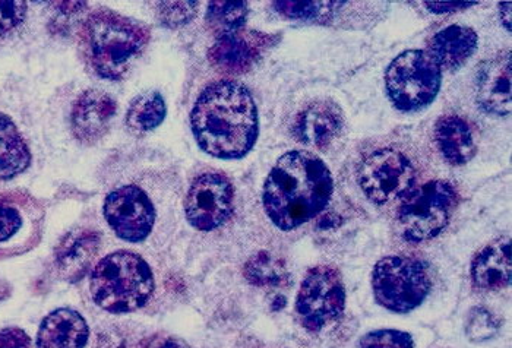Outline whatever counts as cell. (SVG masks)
Returning a JSON list of instances; mask_svg holds the SVG:
<instances>
[{"label":"cell","mask_w":512,"mask_h":348,"mask_svg":"<svg viewBox=\"0 0 512 348\" xmlns=\"http://www.w3.org/2000/svg\"><path fill=\"white\" fill-rule=\"evenodd\" d=\"M333 192V176L321 158L308 151H290L268 174L262 204L274 226L292 232L321 214Z\"/></svg>","instance_id":"2"},{"label":"cell","mask_w":512,"mask_h":348,"mask_svg":"<svg viewBox=\"0 0 512 348\" xmlns=\"http://www.w3.org/2000/svg\"><path fill=\"white\" fill-rule=\"evenodd\" d=\"M235 191L232 182L220 173H204L192 182L185 201L189 223L201 232H213L233 213Z\"/></svg>","instance_id":"11"},{"label":"cell","mask_w":512,"mask_h":348,"mask_svg":"<svg viewBox=\"0 0 512 348\" xmlns=\"http://www.w3.org/2000/svg\"><path fill=\"white\" fill-rule=\"evenodd\" d=\"M357 348H414V341L409 332L378 329L366 334Z\"/></svg>","instance_id":"29"},{"label":"cell","mask_w":512,"mask_h":348,"mask_svg":"<svg viewBox=\"0 0 512 348\" xmlns=\"http://www.w3.org/2000/svg\"><path fill=\"white\" fill-rule=\"evenodd\" d=\"M343 129L344 115L340 106L334 101L318 100L297 113L292 134L300 144L325 151L340 138Z\"/></svg>","instance_id":"13"},{"label":"cell","mask_w":512,"mask_h":348,"mask_svg":"<svg viewBox=\"0 0 512 348\" xmlns=\"http://www.w3.org/2000/svg\"><path fill=\"white\" fill-rule=\"evenodd\" d=\"M431 289L428 265L414 256H387L372 271L376 303L391 312L409 313L419 308Z\"/></svg>","instance_id":"6"},{"label":"cell","mask_w":512,"mask_h":348,"mask_svg":"<svg viewBox=\"0 0 512 348\" xmlns=\"http://www.w3.org/2000/svg\"><path fill=\"white\" fill-rule=\"evenodd\" d=\"M44 208L25 192L0 194V258L30 252L43 236Z\"/></svg>","instance_id":"10"},{"label":"cell","mask_w":512,"mask_h":348,"mask_svg":"<svg viewBox=\"0 0 512 348\" xmlns=\"http://www.w3.org/2000/svg\"><path fill=\"white\" fill-rule=\"evenodd\" d=\"M151 31L142 22L110 9L93 12L79 30V50L99 77L118 81L150 43Z\"/></svg>","instance_id":"3"},{"label":"cell","mask_w":512,"mask_h":348,"mask_svg":"<svg viewBox=\"0 0 512 348\" xmlns=\"http://www.w3.org/2000/svg\"><path fill=\"white\" fill-rule=\"evenodd\" d=\"M158 348H188L186 344H183L182 341L173 340V338H169V340L164 341Z\"/></svg>","instance_id":"34"},{"label":"cell","mask_w":512,"mask_h":348,"mask_svg":"<svg viewBox=\"0 0 512 348\" xmlns=\"http://www.w3.org/2000/svg\"><path fill=\"white\" fill-rule=\"evenodd\" d=\"M191 125L205 153L221 160L245 157L254 148L259 134L254 97L239 82H214L198 97Z\"/></svg>","instance_id":"1"},{"label":"cell","mask_w":512,"mask_h":348,"mask_svg":"<svg viewBox=\"0 0 512 348\" xmlns=\"http://www.w3.org/2000/svg\"><path fill=\"white\" fill-rule=\"evenodd\" d=\"M458 204V194L445 180H432L414 188L400 202L398 233L409 243L435 239L450 224Z\"/></svg>","instance_id":"5"},{"label":"cell","mask_w":512,"mask_h":348,"mask_svg":"<svg viewBox=\"0 0 512 348\" xmlns=\"http://www.w3.org/2000/svg\"><path fill=\"white\" fill-rule=\"evenodd\" d=\"M104 217L120 239L139 243L144 242L148 234L153 232L156 210L142 189L126 185L107 196Z\"/></svg>","instance_id":"12"},{"label":"cell","mask_w":512,"mask_h":348,"mask_svg":"<svg viewBox=\"0 0 512 348\" xmlns=\"http://www.w3.org/2000/svg\"><path fill=\"white\" fill-rule=\"evenodd\" d=\"M346 310V287L337 268L318 265L306 272L296 297L300 325L321 332L335 324Z\"/></svg>","instance_id":"9"},{"label":"cell","mask_w":512,"mask_h":348,"mask_svg":"<svg viewBox=\"0 0 512 348\" xmlns=\"http://www.w3.org/2000/svg\"><path fill=\"white\" fill-rule=\"evenodd\" d=\"M501 319L485 308H473L467 316L466 335L472 343H486L496 337Z\"/></svg>","instance_id":"27"},{"label":"cell","mask_w":512,"mask_h":348,"mask_svg":"<svg viewBox=\"0 0 512 348\" xmlns=\"http://www.w3.org/2000/svg\"><path fill=\"white\" fill-rule=\"evenodd\" d=\"M512 60L510 50L498 53L477 69V104L489 115L507 116L511 113Z\"/></svg>","instance_id":"15"},{"label":"cell","mask_w":512,"mask_h":348,"mask_svg":"<svg viewBox=\"0 0 512 348\" xmlns=\"http://www.w3.org/2000/svg\"><path fill=\"white\" fill-rule=\"evenodd\" d=\"M276 37L256 31H237L218 37L208 52L211 65L224 74H245L258 62Z\"/></svg>","instance_id":"14"},{"label":"cell","mask_w":512,"mask_h":348,"mask_svg":"<svg viewBox=\"0 0 512 348\" xmlns=\"http://www.w3.org/2000/svg\"><path fill=\"white\" fill-rule=\"evenodd\" d=\"M423 5L432 14H453V12L464 11L477 5L476 2H425Z\"/></svg>","instance_id":"32"},{"label":"cell","mask_w":512,"mask_h":348,"mask_svg":"<svg viewBox=\"0 0 512 348\" xmlns=\"http://www.w3.org/2000/svg\"><path fill=\"white\" fill-rule=\"evenodd\" d=\"M246 2H211L207 9V24L218 37L242 30L248 18Z\"/></svg>","instance_id":"24"},{"label":"cell","mask_w":512,"mask_h":348,"mask_svg":"<svg viewBox=\"0 0 512 348\" xmlns=\"http://www.w3.org/2000/svg\"><path fill=\"white\" fill-rule=\"evenodd\" d=\"M434 144L441 157L453 166L469 163L477 153L473 128L458 115H444L436 120Z\"/></svg>","instance_id":"19"},{"label":"cell","mask_w":512,"mask_h":348,"mask_svg":"<svg viewBox=\"0 0 512 348\" xmlns=\"http://www.w3.org/2000/svg\"><path fill=\"white\" fill-rule=\"evenodd\" d=\"M100 243V234L94 230H75L66 234L55 253L60 277L69 283L81 280L90 270Z\"/></svg>","instance_id":"18"},{"label":"cell","mask_w":512,"mask_h":348,"mask_svg":"<svg viewBox=\"0 0 512 348\" xmlns=\"http://www.w3.org/2000/svg\"><path fill=\"white\" fill-rule=\"evenodd\" d=\"M198 6V2L158 3V20L167 28L183 27L197 17Z\"/></svg>","instance_id":"28"},{"label":"cell","mask_w":512,"mask_h":348,"mask_svg":"<svg viewBox=\"0 0 512 348\" xmlns=\"http://www.w3.org/2000/svg\"><path fill=\"white\" fill-rule=\"evenodd\" d=\"M511 3L501 2L499 3V20L502 22V27L510 33L511 31Z\"/></svg>","instance_id":"33"},{"label":"cell","mask_w":512,"mask_h":348,"mask_svg":"<svg viewBox=\"0 0 512 348\" xmlns=\"http://www.w3.org/2000/svg\"><path fill=\"white\" fill-rule=\"evenodd\" d=\"M31 163L30 148L17 125L0 113V180L14 179Z\"/></svg>","instance_id":"22"},{"label":"cell","mask_w":512,"mask_h":348,"mask_svg":"<svg viewBox=\"0 0 512 348\" xmlns=\"http://www.w3.org/2000/svg\"><path fill=\"white\" fill-rule=\"evenodd\" d=\"M357 183L372 204H400L416 188L417 169L412 158L393 147L363 155L357 164Z\"/></svg>","instance_id":"8"},{"label":"cell","mask_w":512,"mask_h":348,"mask_svg":"<svg viewBox=\"0 0 512 348\" xmlns=\"http://www.w3.org/2000/svg\"><path fill=\"white\" fill-rule=\"evenodd\" d=\"M472 281L479 290L496 291L510 286L512 277L511 239L501 236L488 243L472 262Z\"/></svg>","instance_id":"17"},{"label":"cell","mask_w":512,"mask_h":348,"mask_svg":"<svg viewBox=\"0 0 512 348\" xmlns=\"http://www.w3.org/2000/svg\"><path fill=\"white\" fill-rule=\"evenodd\" d=\"M245 277L256 287H277L287 283L289 272L276 256L261 252L245 265Z\"/></svg>","instance_id":"25"},{"label":"cell","mask_w":512,"mask_h":348,"mask_svg":"<svg viewBox=\"0 0 512 348\" xmlns=\"http://www.w3.org/2000/svg\"><path fill=\"white\" fill-rule=\"evenodd\" d=\"M118 112L115 98L100 90L84 91L75 101L71 123L75 138L82 144L99 142Z\"/></svg>","instance_id":"16"},{"label":"cell","mask_w":512,"mask_h":348,"mask_svg":"<svg viewBox=\"0 0 512 348\" xmlns=\"http://www.w3.org/2000/svg\"><path fill=\"white\" fill-rule=\"evenodd\" d=\"M338 5V2H274L281 17L309 22L330 20Z\"/></svg>","instance_id":"26"},{"label":"cell","mask_w":512,"mask_h":348,"mask_svg":"<svg viewBox=\"0 0 512 348\" xmlns=\"http://www.w3.org/2000/svg\"><path fill=\"white\" fill-rule=\"evenodd\" d=\"M167 107L157 91L139 94L129 106L126 125L134 134H147L163 123Z\"/></svg>","instance_id":"23"},{"label":"cell","mask_w":512,"mask_h":348,"mask_svg":"<svg viewBox=\"0 0 512 348\" xmlns=\"http://www.w3.org/2000/svg\"><path fill=\"white\" fill-rule=\"evenodd\" d=\"M90 291L94 303L106 312H134L153 296V271L137 253H110L91 272Z\"/></svg>","instance_id":"4"},{"label":"cell","mask_w":512,"mask_h":348,"mask_svg":"<svg viewBox=\"0 0 512 348\" xmlns=\"http://www.w3.org/2000/svg\"><path fill=\"white\" fill-rule=\"evenodd\" d=\"M27 17V3L0 2V36L20 27Z\"/></svg>","instance_id":"30"},{"label":"cell","mask_w":512,"mask_h":348,"mask_svg":"<svg viewBox=\"0 0 512 348\" xmlns=\"http://www.w3.org/2000/svg\"><path fill=\"white\" fill-rule=\"evenodd\" d=\"M477 43L479 37L473 28L450 25L432 37L426 52L435 60L441 71H457L472 59L477 50Z\"/></svg>","instance_id":"20"},{"label":"cell","mask_w":512,"mask_h":348,"mask_svg":"<svg viewBox=\"0 0 512 348\" xmlns=\"http://www.w3.org/2000/svg\"><path fill=\"white\" fill-rule=\"evenodd\" d=\"M88 337L90 329L81 313L58 309L41 322L37 348H84Z\"/></svg>","instance_id":"21"},{"label":"cell","mask_w":512,"mask_h":348,"mask_svg":"<svg viewBox=\"0 0 512 348\" xmlns=\"http://www.w3.org/2000/svg\"><path fill=\"white\" fill-rule=\"evenodd\" d=\"M442 71L426 50H406L385 72V90L398 112L416 113L438 97Z\"/></svg>","instance_id":"7"},{"label":"cell","mask_w":512,"mask_h":348,"mask_svg":"<svg viewBox=\"0 0 512 348\" xmlns=\"http://www.w3.org/2000/svg\"><path fill=\"white\" fill-rule=\"evenodd\" d=\"M0 348H31V338L20 328H5L0 331Z\"/></svg>","instance_id":"31"}]
</instances>
